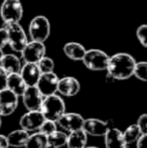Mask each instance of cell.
I'll return each mask as SVG.
<instances>
[{"mask_svg": "<svg viewBox=\"0 0 147 148\" xmlns=\"http://www.w3.org/2000/svg\"><path fill=\"white\" fill-rule=\"evenodd\" d=\"M136 62L131 55L127 53H118L109 57L106 71L115 80H127L133 76Z\"/></svg>", "mask_w": 147, "mask_h": 148, "instance_id": "cell-1", "label": "cell"}, {"mask_svg": "<svg viewBox=\"0 0 147 148\" xmlns=\"http://www.w3.org/2000/svg\"><path fill=\"white\" fill-rule=\"evenodd\" d=\"M39 111L47 120L57 121L66 112V104L61 96L53 94L43 98Z\"/></svg>", "mask_w": 147, "mask_h": 148, "instance_id": "cell-2", "label": "cell"}, {"mask_svg": "<svg viewBox=\"0 0 147 148\" xmlns=\"http://www.w3.org/2000/svg\"><path fill=\"white\" fill-rule=\"evenodd\" d=\"M23 16V7L20 0H3L0 6V17L4 24L20 22Z\"/></svg>", "mask_w": 147, "mask_h": 148, "instance_id": "cell-3", "label": "cell"}, {"mask_svg": "<svg viewBox=\"0 0 147 148\" xmlns=\"http://www.w3.org/2000/svg\"><path fill=\"white\" fill-rule=\"evenodd\" d=\"M28 33L34 41L44 42L51 34V23L43 15H37L31 19L28 26Z\"/></svg>", "mask_w": 147, "mask_h": 148, "instance_id": "cell-4", "label": "cell"}, {"mask_svg": "<svg viewBox=\"0 0 147 148\" xmlns=\"http://www.w3.org/2000/svg\"><path fill=\"white\" fill-rule=\"evenodd\" d=\"M83 64L90 71H106L109 62V56L101 49H92L85 53L82 60Z\"/></svg>", "mask_w": 147, "mask_h": 148, "instance_id": "cell-5", "label": "cell"}, {"mask_svg": "<svg viewBox=\"0 0 147 148\" xmlns=\"http://www.w3.org/2000/svg\"><path fill=\"white\" fill-rule=\"evenodd\" d=\"M5 28L8 34V45L11 47L12 51L20 53L28 41L25 31L19 22L5 24Z\"/></svg>", "mask_w": 147, "mask_h": 148, "instance_id": "cell-6", "label": "cell"}, {"mask_svg": "<svg viewBox=\"0 0 147 148\" xmlns=\"http://www.w3.org/2000/svg\"><path fill=\"white\" fill-rule=\"evenodd\" d=\"M45 51H46V49H45L44 42L31 40L27 41L20 53H21V58L24 62L37 64V62L45 56Z\"/></svg>", "mask_w": 147, "mask_h": 148, "instance_id": "cell-7", "label": "cell"}, {"mask_svg": "<svg viewBox=\"0 0 147 148\" xmlns=\"http://www.w3.org/2000/svg\"><path fill=\"white\" fill-rule=\"evenodd\" d=\"M59 80V77L53 72L44 73L40 75L36 86L43 97H47L57 93Z\"/></svg>", "mask_w": 147, "mask_h": 148, "instance_id": "cell-8", "label": "cell"}, {"mask_svg": "<svg viewBox=\"0 0 147 148\" xmlns=\"http://www.w3.org/2000/svg\"><path fill=\"white\" fill-rule=\"evenodd\" d=\"M45 118L43 117V115L39 110L27 111L20 117L19 126L20 128L27 131V132H36V131H38L39 127L41 126Z\"/></svg>", "mask_w": 147, "mask_h": 148, "instance_id": "cell-9", "label": "cell"}, {"mask_svg": "<svg viewBox=\"0 0 147 148\" xmlns=\"http://www.w3.org/2000/svg\"><path fill=\"white\" fill-rule=\"evenodd\" d=\"M18 106V97L7 88L0 90V116H9Z\"/></svg>", "mask_w": 147, "mask_h": 148, "instance_id": "cell-10", "label": "cell"}, {"mask_svg": "<svg viewBox=\"0 0 147 148\" xmlns=\"http://www.w3.org/2000/svg\"><path fill=\"white\" fill-rule=\"evenodd\" d=\"M57 127L63 129L65 132H73V131L82 129L83 123H84V118L82 115L78 113H64L57 121Z\"/></svg>", "mask_w": 147, "mask_h": 148, "instance_id": "cell-11", "label": "cell"}, {"mask_svg": "<svg viewBox=\"0 0 147 148\" xmlns=\"http://www.w3.org/2000/svg\"><path fill=\"white\" fill-rule=\"evenodd\" d=\"M24 107L28 111H36L40 109V106L43 101V96L40 94L36 86L27 87L21 96Z\"/></svg>", "mask_w": 147, "mask_h": 148, "instance_id": "cell-12", "label": "cell"}, {"mask_svg": "<svg viewBox=\"0 0 147 148\" xmlns=\"http://www.w3.org/2000/svg\"><path fill=\"white\" fill-rule=\"evenodd\" d=\"M110 128L107 122L97 118H88L84 119L82 129L87 133V135L94 137L104 136L105 133Z\"/></svg>", "mask_w": 147, "mask_h": 148, "instance_id": "cell-13", "label": "cell"}, {"mask_svg": "<svg viewBox=\"0 0 147 148\" xmlns=\"http://www.w3.org/2000/svg\"><path fill=\"white\" fill-rule=\"evenodd\" d=\"M80 90V83L74 77H64L59 80L57 93L64 97H74L78 95Z\"/></svg>", "mask_w": 147, "mask_h": 148, "instance_id": "cell-14", "label": "cell"}, {"mask_svg": "<svg viewBox=\"0 0 147 148\" xmlns=\"http://www.w3.org/2000/svg\"><path fill=\"white\" fill-rule=\"evenodd\" d=\"M19 75L21 76L22 80L26 84L27 87L36 86L39 77L41 75V72L39 71L37 64L34 62H25L21 66V70L19 72Z\"/></svg>", "mask_w": 147, "mask_h": 148, "instance_id": "cell-15", "label": "cell"}, {"mask_svg": "<svg viewBox=\"0 0 147 148\" xmlns=\"http://www.w3.org/2000/svg\"><path fill=\"white\" fill-rule=\"evenodd\" d=\"M106 148H127L122 132L115 127H110L104 135Z\"/></svg>", "mask_w": 147, "mask_h": 148, "instance_id": "cell-16", "label": "cell"}, {"mask_svg": "<svg viewBox=\"0 0 147 148\" xmlns=\"http://www.w3.org/2000/svg\"><path fill=\"white\" fill-rule=\"evenodd\" d=\"M0 66L8 75L19 74L22 64L17 56L12 55V53H7V55H4L2 60H0Z\"/></svg>", "mask_w": 147, "mask_h": 148, "instance_id": "cell-17", "label": "cell"}, {"mask_svg": "<svg viewBox=\"0 0 147 148\" xmlns=\"http://www.w3.org/2000/svg\"><path fill=\"white\" fill-rule=\"evenodd\" d=\"M88 142V135L83 129L70 132L67 137V145L68 148H84L87 146Z\"/></svg>", "mask_w": 147, "mask_h": 148, "instance_id": "cell-18", "label": "cell"}, {"mask_svg": "<svg viewBox=\"0 0 147 148\" xmlns=\"http://www.w3.org/2000/svg\"><path fill=\"white\" fill-rule=\"evenodd\" d=\"M6 88L10 90L13 94H15L17 97H21L27 86L19 74H9L7 76Z\"/></svg>", "mask_w": 147, "mask_h": 148, "instance_id": "cell-19", "label": "cell"}, {"mask_svg": "<svg viewBox=\"0 0 147 148\" xmlns=\"http://www.w3.org/2000/svg\"><path fill=\"white\" fill-rule=\"evenodd\" d=\"M28 136H29V132L20 128L8 133V135H6V139H7L9 147L21 148L24 147Z\"/></svg>", "mask_w": 147, "mask_h": 148, "instance_id": "cell-20", "label": "cell"}, {"mask_svg": "<svg viewBox=\"0 0 147 148\" xmlns=\"http://www.w3.org/2000/svg\"><path fill=\"white\" fill-rule=\"evenodd\" d=\"M64 53L72 60H82L87 49L83 45L76 41H71L64 45Z\"/></svg>", "mask_w": 147, "mask_h": 148, "instance_id": "cell-21", "label": "cell"}, {"mask_svg": "<svg viewBox=\"0 0 147 148\" xmlns=\"http://www.w3.org/2000/svg\"><path fill=\"white\" fill-rule=\"evenodd\" d=\"M47 146L46 136L39 131H36L34 134H29L24 148H45Z\"/></svg>", "mask_w": 147, "mask_h": 148, "instance_id": "cell-22", "label": "cell"}, {"mask_svg": "<svg viewBox=\"0 0 147 148\" xmlns=\"http://www.w3.org/2000/svg\"><path fill=\"white\" fill-rule=\"evenodd\" d=\"M67 137L68 134L63 131H55L51 134L47 135V145L49 146H53L55 148H62L66 146V143H67Z\"/></svg>", "mask_w": 147, "mask_h": 148, "instance_id": "cell-23", "label": "cell"}, {"mask_svg": "<svg viewBox=\"0 0 147 148\" xmlns=\"http://www.w3.org/2000/svg\"><path fill=\"white\" fill-rule=\"evenodd\" d=\"M122 135H123L124 141H125L126 144L130 145L135 143L138 140V138L142 135V133L140 131V129L138 128L137 125L132 124L130 126H128L124 132H122Z\"/></svg>", "mask_w": 147, "mask_h": 148, "instance_id": "cell-24", "label": "cell"}, {"mask_svg": "<svg viewBox=\"0 0 147 148\" xmlns=\"http://www.w3.org/2000/svg\"><path fill=\"white\" fill-rule=\"evenodd\" d=\"M133 76L138 79L141 82L147 81V62H136L134 66Z\"/></svg>", "mask_w": 147, "mask_h": 148, "instance_id": "cell-25", "label": "cell"}, {"mask_svg": "<svg viewBox=\"0 0 147 148\" xmlns=\"http://www.w3.org/2000/svg\"><path fill=\"white\" fill-rule=\"evenodd\" d=\"M37 66H38V69L41 72V74L53 72V70H55V62H53V60L49 57H45V56L37 62Z\"/></svg>", "mask_w": 147, "mask_h": 148, "instance_id": "cell-26", "label": "cell"}, {"mask_svg": "<svg viewBox=\"0 0 147 148\" xmlns=\"http://www.w3.org/2000/svg\"><path fill=\"white\" fill-rule=\"evenodd\" d=\"M57 130V122H55V121L47 120V119H45V120L43 121L42 124H41V126L39 127V129H38L39 132L42 133V134H44L45 136L51 134V133H53Z\"/></svg>", "mask_w": 147, "mask_h": 148, "instance_id": "cell-27", "label": "cell"}, {"mask_svg": "<svg viewBox=\"0 0 147 148\" xmlns=\"http://www.w3.org/2000/svg\"><path fill=\"white\" fill-rule=\"evenodd\" d=\"M136 37L143 47H147V25L142 24L136 29Z\"/></svg>", "mask_w": 147, "mask_h": 148, "instance_id": "cell-28", "label": "cell"}, {"mask_svg": "<svg viewBox=\"0 0 147 148\" xmlns=\"http://www.w3.org/2000/svg\"><path fill=\"white\" fill-rule=\"evenodd\" d=\"M136 125L140 129L142 134H147V114H142L137 119Z\"/></svg>", "mask_w": 147, "mask_h": 148, "instance_id": "cell-29", "label": "cell"}, {"mask_svg": "<svg viewBox=\"0 0 147 148\" xmlns=\"http://www.w3.org/2000/svg\"><path fill=\"white\" fill-rule=\"evenodd\" d=\"M8 45V34L5 27L0 28V49H3Z\"/></svg>", "mask_w": 147, "mask_h": 148, "instance_id": "cell-30", "label": "cell"}, {"mask_svg": "<svg viewBox=\"0 0 147 148\" xmlns=\"http://www.w3.org/2000/svg\"><path fill=\"white\" fill-rule=\"evenodd\" d=\"M8 74L0 66V90L6 89V82H7Z\"/></svg>", "mask_w": 147, "mask_h": 148, "instance_id": "cell-31", "label": "cell"}, {"mask_svg": "<svg viewBox=\"0 0 147 148\" xmlns=\"http://www.w3.org/2000/svg\"><path fill=\"white\" fill-rule=\"evenodd\" d=\"M135 143L136 148H147V134H142Z\"/></svg>", "mask_w": 147, "mask_h": 148, "instance_id": "cell-32", "label": "cell"}, {"mask_svg": "<svg viewBox=\"0 0 147 148\" xmlns=\"http://www.w3.org/2000/svg\"><path fill=\"white\" fill-rule=\"evenodd\" d=\"M0 148H9L6 136L0 134Z\"/></svg>", "mask_w": 147, "mask_h": 148, "instance_id": "cell-33", "label": "cell"}, {"mask_svg": "<svg viewBox=\"0 0 147 148\" xmlns=\"http://www.w3.org/2000/svg\"><path fill=\"white\" fill-rule=\"evenodd\" d=\"M106 81H107V82H113V81H115V79H114L113 77H112L111 75L109 74L108 72H107V75H106Z\"/></svg>", "mask_w": 147, "mask_h": 148, "instance_id": "cell-34", "label": "cell"}, {"mask_svg": "<svg viewBox=\"0 0 147 148\" xmlns=\"http://www.w3.org/2000/svg\"><path fill=\"white\" fill-rule=\"evenodd\" d=\"M3 56H4L3 49H0V60H2V58H3Z\"/></svg>", "mask_w": 147, "mask_h": 148, "instance_id": "cell-35", "label": "cell"}, {"mask_svg": "<svg viewBox=\"0 0 147 148\" xmlns=\"http://www.w3.org/2000/svg\"><path fill=\"white\" fill-rule=\"evenodd\" d=\"M1 127H2V117L0 116V130H1Z\"/></svg>", "mask_w": 147, "mask_h": 148, "instance_id": "cell-36", "label": "cell"}, {"mask_svg": "<svg viewBox=\"0 0 147 148\" xmlns=\"http://www.w3.org/2000/svg\"><path fill=\"white\" fill-rule=\"evenodd\" d=\"M84 148H99V147H97V146H88V147H84Z\"/></svg>", "mask_w": 147, "mask_h": 148, "instance_id": "cell-37", "label": "cell"}, {"mask_svg": "<svg viewBox=\"0 0 147 148\" xmlns=\"http://www.w3.org/2000/svg\"><path fill=\"white\" fill-rule=\"evenodd\" d=\"M45 148H55V147H53V146H49V145H47V146L45 147Z\"/></svg>", "mask_w": 147, "mask_h": 148, "instance_id": "cell-38", "label": "cell"}]
</instances>
